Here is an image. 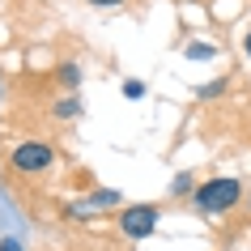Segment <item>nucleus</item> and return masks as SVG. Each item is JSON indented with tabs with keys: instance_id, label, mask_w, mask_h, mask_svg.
<instances>
[{
	"instance_id": "ddd939ff",
	"label": "nucleus",
	"mask_w": 251,
	"mask_h": 251,
	"mask_svg": "<svg viewBox=\"0 0 251 251\" xmlns=\"http://www.w3.org/2000/svg\"><path fill=\"white\" fill-rule=\"evenodd\" d=\"M243 47H247V55H251V30H247V43H243Z\"/></svg>"
},
{
	"instance_id": "9b49d317",
	"label": "nucleus",
	"mask_w": 251,
	"mask_h": 251,
	"mask_svg": "<svg viewBox=\"0 0 251 251\" xmlns=\"http://www.w3.org/2000/svg\"><path fill=\"white\" fill-rule=\"evenodd\" d=\"M94 9H115V4H124V0H90Z\"/></svg>"
},
{
	"instance_id": "6e6552de",
	"label": "nucleus",
	"mask_w": 251,
	"mask_h": 251,
	"mask_svg": "<svg viewBox=\"0 0 251 251\" xmlns=\"http://www.w3.org/2000/svg\"><path fill=\"white\" fill-rule=\"evenodd\" d=\"M124 94H128V98H141V94H145V85H141V81H128V85H124Z\"/></svg>"
},
{
	"instance_id": "f8f14e48",
	"label": "nucleus",
	"mask_w": 251,
	"mask_h": 251,
	"mask_svg": "<svg viewBox=\"0 0 251 251\" xmlns=\"http://www.w3.org/2000/svg\"><path fill=\"white\" fill-rule=\"evenodd\" d=\"M0 251H22V243H17V238H4V243H0Z\"/></svg>"
},
{
	"instance_id": "39448f33",
	"label": "nucleus",
	"mask_w": 251,
	"mask_h": 251,
	"mask_svg": "<svg viewBox=\"0 0 251 251\" xmlns=\"http://www.w3.org/2000/svg\"><path fill=\"white\" fill-rule=\"evenodd\" d=\"M77 111H81V106H77V98H64V102H55V115H60V119H73Z\"/></svg>"
},
{
	"instance_id": "0eeeda50",
	"label": "nucleus",
	"mask_w": 251,
	"mask_h": 251,
	"mask_svg": "<svg viewBox=\"0 0 251 251\" xmlns=\"http://www.w3.org/2000/svg\"><path fill=\"white\" fill-rule=\"evenodd\" d=\"M187 60H213V47L196 43V47H187Z\"/></svg>"
},
{
	"instance_id": "7ed1b4c3",
	"label": "nucleus",
	"mask_w": 251,
	"mask_h": 251,
	"mask_svg": "<svg viewBox=\"0 0 251 251\" xmlns=\"http://www.w3.org/2000/svg\"><path fill=\"white\" fill-rule=\"evenodd\" d=\"M119 230L128 238H149L158 230V209L153 204H128V209L119 213Z\"/></svg>"
},
{
	"instance_id": "f03ea898",
	"label": "nucleus",
	"mask_w": 251,
	"mask_h": 251,
	"mask_svg": "<svg viewBox=\"0 0 251 251\" xmlns=\"http://www.w3.org/2000/svg\"><path fill=\"white\" fill-rule=\"evenodd\" d=\"M9 166L22 175H43L55 166V149L47 145V141H22V145H13V153H9Z\"/></svg>"
},
{
	"instance_id": "423d86ee",
	"label": "nucleus",
	"mask_w": 251,
	"mask_h": 251,
	"mask_svg": "<svg viewBox=\"0 0 251 251\" xmlns=\"http://www.w3.org/2000/svg\"><path fill=\"white\" fill-rule=\"evenodd\" d=\"M60 81H64L68 90H73V85L81 81V68H77V64H64V68H60Z\"/></svg>"
},
{
	"instance_id": "f257e3e1",
	"label": "nucleus",
	"mask_w": 251,
	"mask_h": 251,
	"mask_svg": "<svg viewBox=\"0 0 251 251\" xmlns=\"http://www.w3.org/2000/svg\"><path fill=\"white\" fill-rule=\"evenodd\" d=\"M238 196H243V179H204V183L192 192V200H196V213H204V217H222V213H230L238 204Z\"/></svg>"
},
{
	"instance_id": "20e7f679",
	"label": "nucleus",
	"mask_w": 251,
	"mask_h": 251,
	"mask_svg": "<svg viewBox=\"0 0 251 251\" xmlns=\"http://www.w3.org/2000/svg\"><path fill=\"white\" fill-rule=\"evenodd\" d=\"M187 192H196L192 175H175V183H171V196H187Z\"/></svg>"
},
{
	"instance_id": "9d476101",
	"label": "nucleus",
	"mask_w": 251,
	"mask_h": 251,
	"mask_svg": "<svg viewBox=\"0 0 251 251\" xmlns=\"http://www.w3.org/2000/svg\"><path fill=\"white\" fill-rule=\"evenodd\" d=\"M115 200H119L115 192H98V196H94V204H115Z\"/></svg>"
},
{
	"instance_id": "1a4fd4ad",
	"label": "nucleus",
	"mask_w": 251,
	"mask_h": 251,
	"mask_svg": "<svg viewBox=\"0 0 251 251\" xmlns=\"http://www.w3.org/2000/svg\"><path fill=\"white\" fill-rule=\"evenodd\" d=\"M226 90V81H213V85H204V90H200V98H213V94H222Z\"/></svg>"
}]
</instances>
